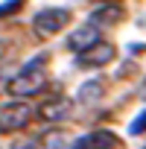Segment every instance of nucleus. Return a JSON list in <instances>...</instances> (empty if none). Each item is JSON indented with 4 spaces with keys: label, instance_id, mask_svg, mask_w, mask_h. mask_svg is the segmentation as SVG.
<instances>
[{
    "label": "nucleus",
    "instance_id": "nucleus-1",
    "mask_svg": "<svg viewBox=\"0 0 146 149\" xmlns=\"http://www.w3.org/2000/svg\"><path fill=\"white\" fill-rule=\"evenodd\" d=\"M47 56H35L32 61H26L15 76L6 82V88H9V94H15V97H29V94H38L41 88H44V82H47Z\"/></svg>",
    "mask_w": 146,
    "mask_h": 149
},
{
    "label": "nucleus",
    "instance_id": "nucleus-2",
    "mask_svg": "<svg viewBox=\"0 0 146 149\" xmlns=\"http://www.w3.org/2000/svg\"><path fill=\"white\" fill-rule=\"evenodd\" d=\"M67 24H70V12L61 9V6H58V9L50 6V9H41V12L32 18V32L41 35V38H50V35L61 32Z\"/></svg>",
    "mask_w": 146,
    "mask_h": 149
},
{
    "label": "nucleus",
    "instance_id": "nucleus-3",
    "mask_svg": "<svg viewBox=\"0 0 146 149\" xmlns=\"http://www.w3.org/2000/svg\"><path fill=\"white\" fill-rule=\"evenodd\" d=\"M32 120V105L29 102H9L0 108V132L3 134H15L21 129H26Z\"/></svg>",
    "mask_w": 146,
    "mask_h": 149
},
{
    "label": "nucleus",
    "instance_id": "nucleus-4",
    "mask_svg": "<svg viewBox=\"0 0 146 149\" xmlns=\"http://www.w3.org/2000/svg\"><path fill=\"white\" fill-rule=\"evenodd\" d=\"M102 41V35H99V26L91 21V24H79L76 29H73L70 35H67V50H73V53H85V50H91L94 44H99Z\"/></svg>",
    "mask_w": 146,
    "mask_h": 149
},
{
    "label": "nucleus",
    "instance_id": "nucleus-5",
    "mask_svg": "<svg viewBox=\"0 0 146 149\" xmlns=\"http://www.w3.org/2000/svg\"><path fill=\"white\" fill-rule=\"evenodd\" d=\"M114 56H117V50H114L111 44L99 41V44H94L91 50L79 53V64H82V67H102V64H111Z\"/></svg>",
    "mask_w": 146,
    "mask_h": 149
},
{
    "label": "nucleus",
    "instance_id": "nucleus-6",
    "mask_svg": "<svg viewBox=\"0 0 146 149\" xmlns=\"http://www.w3.org/2000/svg\"><path fill=\"white\" fill-rule=\"evenodd\" d=\"M70 108H73V102L67 97H53V100H47L38 108V117L47 120V123H58V120H67L70 117Z\"/></svg>",
    "mask_w": 146,
    "mask_h": 149
},
{
    "label": "nucleus",
    "instance_id": "nucleus-7",
    "mask_svg": "<svg viewBox=\"0 0 146 149\" xmlns=\"http://www.w3.org/2000/svg\"><path fill=\"white\" fill-rule=\"evenodd\" d=\"M73 149H120V137L114 132H94L88 137H79Z\"/></svg>",
    "mask_w": 146,
    "mask_h": 149
},
{
    "label": "nucleus",
    "instance_id": "nucleus-8",
    "mask_svg": "<svg viewBox=\"0 0 146 149\" xmlns=\"http://www.w3.org/2000/svg\"><path fill=\"white\" fill-rule=\"evenodd\" d=\"M91 21H94L97 26H114V24L123 21V9H120L117 3H111V0H105L102 6H97V9L91 12Z\"/></svg>",
    "mask_w": 146,
    "mask_h": 149
},
{
    "label": "nucleus",
    "instance_id": "nucleus-9",
    "mask_svg": "<svg viewBox=\"0 0 146 149\" xmlns=\"http://www.w3.org/2000/svg\"><path fill=\"white\" fill-rule=\"evenodd\" d=\"M99 97H102V82L99 79H91V82L79 85V91H76V102L79 105H94Z\"/></svg>",
    "mask_w": 146,
    "mask_h": 149
},
{
    "label": "nucleus",
    "instance_id": "nucleus-10",
    "mask_svg": "<svg viewBox=\"0 0 146 149\" xmlns=\"http://www.w3.org/2000/svg\"><path fill=\"white\" fill-rule=\"evenodd\" d=\"M41 149H73V146H70V137L64 132H47L41 137Z\"/></svg>",
    "mask_w": 146,
    "mask_h": 149
},
{
    "label": "nucleus",
    "instance_id": "nucleus-11",
    "mask_svg": "<svg viewBox=\"0 0 146 149\" xmlns=\"http://www.w3.org/2000/svg\"><path fill=\"white\" fill-rule=\"evenodd\" d=\"M129 132H131V134H143V132H146V108H143V111H140V114L131 120Z\"/></svg>",
    "mask_w": 146,
    "mask_h": 149
},
{
    "label": "nucleus",
    "instance_id": "nucleus-12",
    "mask_svg": "<svg viewBox=\"0 0 146 149\" xmlns=\"http://www.w3.org/2000/svg\"><path fill=\"white\" fill-rule=\"evenodd\" d=\"M12 149H41V140H15Z\"/></svg>",
    "mask_w": 146,
    "mask_h": 149
},
{
    "label": "nucleus",
    "instance_id": "nucleus-13",
    "mask_svg": "<svg viewBox=\"0 0 146 149\" xmlns=\"http://www.w3.org/2000/svg\"><path fill=\"white\" fill-rule=\"evenodd\" d=\"M24 6V0H12V3H3L0 6V15H9V12H15V9H21Z\"/></svg>",
    "mask_w": 146,
    "mask_h": 149
},
{
    "label": "nucleus",
    "instance_id": "nucleus-14",
    "mask_svg": "<svg viewBox=\"0 0 146 149\" xmlns=\"http://www.w3.org/2000/svg\"><path fill=\"white\" fill-rule=\"evenodd\" d=\"M140 97L146 100V79H143V85H140Z\"/></svg>",
    "mask_w": 146,
    "mask_h": 149
},
{
    "label": "nucleus",
    "instance_id": "nucleus-15",
    "mask_svg": "<svg viewBox=\"0 0 146 149\" xmlns=\"http://www.w3.org/2000/svg\"><path fill=\"white\" fill-rule=\"evenodd\" d=\"M143 149H146V146H143Z\"/></svg>",
    "mask_w": 146,
    "mask_h": 149
}]
</instances>
